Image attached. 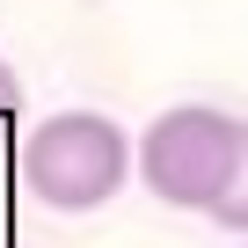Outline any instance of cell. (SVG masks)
Returning a JSON list of instances; mask_svg holds the SVG:
<instances>
[{
    "instance_id": "6da1fadb",
    "label": "cell",
    "mask_w": 248,
    "mask_h": 248,
    "mask_svg": "<svg viewBox=\"0 0 248 248\" xmlns=\"http://www.w3.org/2000/svg\"><path fill=\"white\" fill-rule=\"evenodd\" d=\"M139 168V146L124 139V124L102 109H59L22 139V183L51 212H95L124 190V175Z\"/></svg>"
},
{
    "instance_id": "7a4b0ae2",
    "label": "cell",
    "mask_w": 248,
    "mask_h": 248,
    "mask_svg": "<svg viewBox=\"0 0 248 248\" xmlns=\"http://www.w3.org/2000/svg\"><path fill=\"white\" fill-rule=\"evenodd\" d=\"M233 161H241V117H226L212 102L161 109L139 139V183L168 212H212L219 190L233 183Z\"/></svg>"
},
{
    "instance_id": "3957f363",
    "label": "cell",
    "mask_w": 248,
    "mask_h": 248,
    "mask_svg": "<svg viewBox=\"0 0 248 248\" xmlns=\"http://www.w3.org/2000/svg\"><path fill=\"white\" fill-rule=\"evenodd\" d=\"M204 219L226 226V233H248V117H241V161H233V183L219 190V204H212Z\"/></svg>"
},
{
    "instance_id": "277c9868",
    "label": "cell",
    "mask_w": 248,
    "mask_h": 248,
    "mask_svg": "<svg viewBox=\"0 0 248 248\" xmlns=\"http://www.w3.org/2000/svg\"><path fill=\"white\" fill-rule=\"evenodd\" d=\"M22 109V80H15V66L0 59V132H8V117Z\"/></svg>"
}]
</instances>
